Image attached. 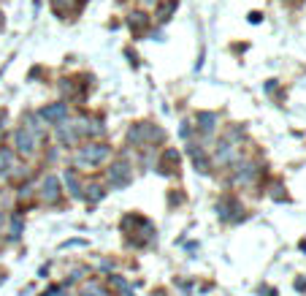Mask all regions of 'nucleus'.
Wrapping results in <instances>:
<instances>
[{"label": "nucleus", "mask_w": 306, "mask_h": 296, "mask_svg": "<svg viewBox=\"0 0 306 296\" xmlns=\"http://www.w3.org/2000/svg\"><path fill=\"white\" fill-rule=\"evenodd\" d=\"M111 158V147L100 144V141H90L76 152V166H100L103 160Z\"/></svg>", "instance_id": "f257e3e1"}, {"label": "nucleus", "mask_w": 306, "mask_h": 296, "mask_svg": "<svg viewBox=\"0 0 306 296\" xmlns=\"http://www.w3.org/2000/svg\"><path fill=\"white\" fill-rule=\"evenodd\" d=\"M128 139H130V144H160L166 139V133L157 125H152V122H138V125L130 128Z\"/></svg>", "instance_id": "f03ea898"}, {"label": "nucleus", "mask_w": 306, "mask_h": 296, "mask_svg": "<svg viewBox=\"0 0 306 296\" xmlns=\"http://www.w3.org/2000/svg\"><path fill=\"white\" fill-rule=\"evenodd\" d=\"M109 182L114 188H128L133 182V166L130 160H114L109 169Z\"/></svg>", "instance_id": "7ed1b4c3"}, {"label": "nucleus", "mask_w": 306, "mask_h": 296, "mask_svg": "<svg viewBox=\"0 0 306 296\" xmlns=\"http://www.w3.org/2000/svg\"><path fill=\"white\" fill-rule=\"evenodd\" d=\"M38 136H33L27 128H19L16 133H14V144H16V150L22 152V155H33V152L38 150Z\"/></svg>", "instance_id": "20e7f679"}, {"label": "nucleus", "mask_w": 306, "mask_h": 296, "mask_svg": "<svg viewBox=\"0 0 306 296\" xmlns=\"http://www.w3.org/2000/svg\"><path fill=\"white\" fill-rule=\"evenodd\" d=\"M217 215L222 217V220H228V223H236V220L244 217V209H241L238 201H233V198H222V201L217 204Z\"/></svg>", "instance_id": "39448f33"}, {"label": "nucleus", "mask_w": 306, "mask_h": 296, "mask_svg": "<svg viewBox=\"0 0 306 296\" xmlns=\"http://www.w3.org/2000/svg\"><path fill=\"white\" fill-rule=\"evenodd\" d=\"M44 122H52V125H60V122L68 120V106L65 103H49V106H44L41 114H38Z\"/></svg>", "instance_id": "423d86ee"}, {"label": "nucleus", "mask_w": 306, "mask_h": 296, "mask_svg": "<svg viewBox=\"0 0 306 296\" xmlns=\"http://www.w3.org/2000/svg\"><path fill=\"white\" fill-rule=\"evenodd\" d=\"M38 196H41L44 204H54L60 198V182H57V177H44L41 185H38Z\"/></svg>", "instance_id": "0eeeda50"}, {"label": "nucleus", "mask_w": 306, "mask_h": 296, "mask_svg": "<svg viewBox=\"0 0 306 296\" xmlns=\"http://www.w3.org/2000/svg\"><path fill=\"white\" fill-rule=\"evenodd\" d=\"M255 177H257V166L255 163H250V160H236V174H233L236 185H250Z\"/></svg>", "instance_id": "6e6552de"}, {"label": "nucleus", "mask_w": 306, "mask_h": 296, "mask_svg": "<svg viewBox=\"0 0 306 296\" xmlns=\"http://www.w3.org/2000/svg\"><path fill=\"white\" fill-rule=\"evenodd\" d=\"M52 8L57 16H71L81 8V0H52Z\"/></svg>", "instance_id": "1a4fd4ad"}, {"label": "nucleus", "mask_w": 306, "mask_h": 296, "mask_svg": "<svg viewBox=\"0 0 306 296\" xmlns=\"http://www.w3.org/2000/svg\"><path fill=\"white\" fill-rule=\"evenodd\" d=\"M162 160H166V163L157 166L160 174H171L174 169H179V152H176V150H168L166 155H162Z\"/></svg>", "instance_id": "9d476101"}, {"label": "nucleus", "mask_w": 306, "mask_h": 296, "mask_svg": "<svg viewBox=\"0 0 306 296\" xmlns=\"http://www.w3.org/2000/svg\"><path fill=\"white\" fill-rule=\"evenodd\" d=\"M195 125H198V131L212 133V131H214V125H217V117H214L212 112H200L198 117H195Z\"/></svg>", "instance_id": "9b49d317"}, {"label": "nucleus", "mask_w": 306, "mask_h": 296, "mask_svg": "<svg viewBox=\"0 0 306 296\" xmlns=\"http://www.w3.org/2000/svg\"><path fill=\"white\" fill-rule=\"evenodd\" d=\"M103 196H106L103 185H98V182H87V188H84V198H87L90 204H98Z\"/></svg>", "instance_id": "f8f14e48"}, {"label": "nucleus", "mask_w": 306, "mask_h": 296, "mask_svg": "<svg viewBox=\"0 0 306 296\" xmlns=\"http://www.w3.org/2000/svg\"><path fill=\"white\" fill-rule=\"evenodd\" d=\"M25 128L30 131L33 136H38V139L44 136V120L38 117V114H27V117H25Z\"/></svg>", "instance_id": "ddd939ff"}, {"label": "nucleus", "mask_w": 306, "mask_h": 296, "mask_svg": "<svg viewBox=\"0 0 306 296\" xmlns=\"http://www.w3.org/2000/svg\"><path fill=\"white\" fill-rule=\"evenodd\" d=\"M190 152H193V166L200 171V174H206L209 171V158L200 152V147H195V144H190Z\"/></svg>", "instance_id": "4468645a"}, {"label": "nucleus", "mask_w": 306, "mask_h": 296, "mask_svg": "<svg viewBox=\"0 0 306 296\" xmlns=\"http://www.w3.org/2000/svg\"><path fill=\"white\" fill-rule=\"evenodd\" d=\"M14 166H16L14 152L11 150H0V174H11Z\"/></svg>", "instance_id": "2eb2a0df"}, {"label": "nucleus", "mask_w": 306, "mask_h": 296, "mask_svg": "<svg viewBox=\"0 0 306 296\" xmlns=\"http://www.w3.org/2000/svg\"><path fill=\"white\" fill-rule=\"evenodd\" d=\"M128 25L133 27V30H144V27L149 25V16H147V11H133V14L128 16Z\"/></svg>", "instance_id": "dca6fc26"}, {"label": "nucleus", "mask_w": 306, "mask_h": 296, "mask_svg": "<svg viewBox=\"0 0 306 296\" xmlns=\"http://www.w3.org/2000/svg\"><path fill=\"white\" fill-rule=\"evenodd\" d=\"M81 296H109V291L103 288V285H98V283H90V285H84Z\"/></svg>", "instance_id": "f3484780"}, {"label": "nucleus", "mask_w": 306, "mask_h": 296, "mask_svg": "<svg viewBox=\"0 0 306 296\" xmlns=\"http://www.w3.org/2000/svg\"><path fill=\"white\" fill-rule=\"evenodd\" d=\"M65 182H68V190H71V193H73V196H81V188H79V179H76V177L71 174V171H68V174H65Z\"/></svg>", "instance_id": "a211bd4d"}, {"label": "nucleus", "mask_w": 306, "mask_h": 296, "mask_svg": "<svg viewBox=\"0 0 306 296\" xmlns=\"http://www.w3.org/2000/svg\"><path fill=\"white\" fill-rule=\"evenodd\" d=\"M174 8H176V3H174V0H171V3H166V6H162V11L157 14V19H160V22H166V19H168L171 14H174Z\"/></svg>", "instance_id": "6ab92c4d"}, {"label": "nucleus", "mask_w": 306, "mask_h": 296, "mask_svg": "<svg viewBox=\"0 0 306 296\" xmlns=\"http://www.w3.org/2000/svg\"><path fill=\"white\" fill-rule=\"evenodd\" d=\"M19 231H22V217H14V220H11V231H8V236H11V239H16V236H19Z\"/></svg>", "instance_id": "aec40b11"}, {"label": "nucleus", "mask_w": 306, "mask_h": 296, "mask_svg": "<svg viewBox=\"0 0 306 296\" xmlns=\"http://www.w3.org/2000/svg\"><path fill=\"white\" fill-rule=\"evenodd\" d=\"M179 131H181V136L187 139V133H190V125H187V122H181V125H179Z\"/></svg>", "instance_id": "412c9836"}, {"label": "nucleus", "mask_w": 306, "mask_h": 296, "mask_svg": "<svg viewBox=\"0 0 306 296\" xmlns=\"http://www.w3.org/2000/svg\"><path fill=\"white\" fill-rule=\"evenodd\" d=\"M6 231V217H3V212H0V234Z\"/></svg>", "instance_id": "4be33fe9"}, {"label": "nucleus", "mask_w": 306, "mask_h": 296, "mask_svg": "<svg viewBox=\"0 0 306 296\" xmlns=\"http://www.w3.org/2000/svg\"><path fill=\"white\" fill-rule=\"evenodd\" d=\"M157 3V0H144V6H155Z\"/></svg>", "instance_id": "5701e85b"}, {"label": "nucleus", "mask_w": 306, "mask_h": 296, "mask_svg": "<svg viewBox=\"0 0 306 296\" xmlns=\"http://www.w3.org/2000/svg\"><path fill=\"white\" fill-rule=\"evenodd\" d=\"M157 296H166V293H157Z\"/></svg>", "instance_id": "b1692460"}]
</instances>
